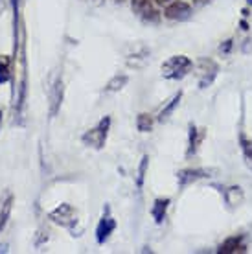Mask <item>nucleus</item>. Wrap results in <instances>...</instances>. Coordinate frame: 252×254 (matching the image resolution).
<instances>
[{
  "label": "nucleus",
  "instance_id": "nucleus-1",
  "mask_svg": "<svg viewBox=\"0 0 252 254\" xmlns=\"http://www.w3.org/2000/svg\"><path fill=\"white\" fill-rule=\"evenodd\" d=\"M48 219L59 225V227H63V229H68L72 236H81V229H77V223H79L77 212L74 210L72 204L61 203L57 208L48 212Z\"/></svg>",
  "mask_w": 252,
  "mask_h": 254
},
{
  "label": "nucleus",
  "instance_id": "nucleus-2",
  "mask_svg": "<svg viewBox=\"0 0 252 254\" xmlns=\"http://www.w3.org/2000/svg\"><path fill=\"white\" fill-rule=\"evenodd\" d=\"M111 124H113V118L111 116H103L98 124H96L92 129H88L87 133L81 136V142L85 144L87 147H92L96 151H100L105 147L107 144V136H109V131H111Z\"/></svg>",
  "mask_w": 252,
  "mask_h": 254
},
{
  "label": "nucleus",
  "instance_id": "nucleus-3",
  "mask_svg": "<svg viewBox=\"0 0 252 254\" xmlns=\"http://www.w3.org/2000/svg\"><path fill=\"white\" fill-rule=\"evenodd\" d=\"M193 68V61L186 56H171L168 61L162 63V76L166 79H183Z\"/></svg>",
  "mask_w": 252,
  "mask_h": 254
},
{
  "label": "nucleus",
  "instance_id": "nucleus-4",
  "mask_svg": "<svg viewBox=\"0 0 252 254\" xmlns=\"http://www.w3.org/2000/svg\"><path fill=\"white\" fill-rule=\"evenodd\" d=\"M197 76H199V89H208L219 74V64L214 59L201 58L197 61Z\"/></svg>",
  "mask_w": 252,
  "mask_h": 254
},
{
  "label": "nucleus",
  "instance_id": "nucleus-5",
  "mask_svg": "<svg viewBox=\"0 0 252 254\" xmlns=\"http://www.w3.org/2000/svg\"><path fill=\"white\" fill-rule=\"evenodd\" d=\"M217 170H206V168H188V170H181L177 173V183H179V188H186V186L193 185L201 179H210L214 177Z\"/></svg>",
  "mask_w": 252,
  "mask_h": 254
},
{
  "label": "nucleus",
  "instance_id": "nucleus-6",
  "mask_svg": "<svg viewBox=\"0 0 252 254\" xmlns=\"http://www.w3.org/2000/svg\"><path fill=\"white\" fill-rule=\"evenodd\" d=\"M114 230H116V221H114L113 214H111V206L105 204L103 206V216H101L100 223L96 227V242H98V245H103L107 242Z\"/></svg>",
  "mask_w": 252,
  "mask_h": 254
},
{
  "label": "nucleus",
  "instance_id": "nucleus-7",
  "mask_svg": "<svg viewBox=\"0 0 252 254\" xmlns=\"http://www.w3.org/2000/svg\"><path fill=\"white\" fill-rule=\"evenodd\" d=\"M132 4V11L138 15L144 22H149V24H157L160 20V13L155 6L153 0H131Z\"/></svg>",
  "mask_w": 252,
  "mask_h": 254
},
{
  "label": "nucleus",
  "instance_id": "nucleus-8",
  "mask_svg": "<svg viewBox=\"0 0 252 254\" xmlns=\"http://www.w3.org/2000/svg\"><path fill=\"white\" fill-rule=\"evenodd\" d=\"M191 15H193V9L189 6L188 2H184V0H173L170 2L164 9V17L170 20H179V22H184V20L191 19Z\"/></svg>",
  "mask_w": 252,
  "mask_h": 254
},
{
  "label": "nucleus",
  "instance_id": "nucleus-9",
  "mask_svg": "<svg viewBox=\"0 0 252 254\" xmlns=\"http://www.w3.org/2000/svg\"><path fill=\"white\" fill-rule=\"evenodd\" d=\"M217 253L221 254H236V253H247V243L243 236H230L221 243Z\"/></svg>",
  "mask_w": 252,
  "mask_h": 254
},
{
  "label": "nucleus",
  "instance_id": "nucleus-10",
  "mask_svg": "<svg viewBox=\"0 0 252 254\" xmlns=\"http://www.w3.org/2000/svg\"><path fill=\"white\" fill-rule=\"evenodd\" d=\"M63 96H64V85H63V77H57L54 87L50 90V116H54L59 113L61 109V103H63Z\"/></svg>",
  "mask_w": 252,
  "mask_h": 254
},
{
  "label": "nucleus",
  "instance_id": "nucleus-11",
  "mask_svg": "<svg viewBox=\"0 0 252 254\" xmlns=\"http://www.w3.org/2000/svg\"><path fill=\"white\" fill-rule=\"evenodd\" d=\"M149 54H151L149 48L140 46L134 54L127 56V66H131V68H144L145 64H147V61H149Z\"/></svg>",
  "mask_w": 252,
  "mask_h": 254
},
{
  "label": "nucleus",
  "instance_id": "nucleus-12",
  "mask_svg": "<svg viewBox=\"0 0 252 254\" xmlns=\"http://www.w3.org/2000/svg\"><path fill=\"white\" fill-rule=\"evenodd\" d=\"M170 203H171L170 197H166V199H162V197H160V199H155V203H153V206H151V216L157 225H162V223H164L166 212L170 208Z\"/></svg>",
  "mask_w": 252,
  "mask_h": 254
},
{
  "label": "nucleus",
  "instance_id": "nucleus-13",
  "mask_svg": "<svg viewBox=\"0 0 252 254\" xmlns=\"http://www.w3.org/2000/svg\"><path fill=\"white\" fill-rule=\"evenodd\" d=\"M223 197H225V201H227L228 208H236V206H240L243 203V199H245V193L241 190L240 186H230V188H225L223 190Z\"/></svg>",
  "mask_w": 252,
  "mask_h": 254
},
{
  "label": "nucleus",
  "instance_id": "nucleus-14",
  "mask_svg": "<svg viewBox=\"0 0 252 254\" xmlns=\"http://www.w3.org/2000/svg\"><path fill=\"white\" fill-rule=\"evenodd\" d=\"M204 134H199L195 124H189L188 126V149H186V157H193L197 153V147H199V142L202 140Z\"/></svg>",
  "mask_w": 252,
  "mask_h": 254
},
{
  "label": "nucleus",
  "instance_id": "nucleus-15",
  "mask_svg": "<svg viewBox=\"0 0 252 254\" xmlns=\"http://www.w3.org/2000/svg\"><path fill=\"white\" fill-rule=\"evenodd\" d=\"M11 208H13V193L7 191L6 195H4V199L0 201V230L6 227L9 214H11Z\"/></svg>",
  "mask_w": 252,
  "mask_h": 254
},
{
  "label": "nucleus",
  "instance_id": "nucleus-16",
  "mask_svg": "<svg viewBox=\"0 0 252 254\" xmlns=\"http://www.w3.org/2000/svg\"><path fill=\"white\" fill-rule=\"evenodd\" d=\"M13 64H15V61L9 56H0V85L11 81Z\"/></svg>",
  "mask_w": 252,
  "mask_h": 254
},
{
  "label": "nucleus",
  "instance_id": "nucleus-17",
  "mask_svg": "<svg viewBox=\"0 0 252 254\" xmlns=\"http://www.w3.org/2000/svg\"><path fill=\"white\" fill-rule=\"evenodd\" d=\"M181 100H183V90H179L173 98H171L170 102L166 103L164 109L160 111V115H158V122H166L168 118H170L173 113H175V109L179 107V103H181Z\"/></svg>",
  "mask_w": 252,
  "mask_h": 254
},
{
  "label": "nucleus",
  "instance_id": "nucleus-18",
  "mask_svg": "<svg viewBox=\"0 0 252 254\" xmlns=\"http://www.w3.org/2000/svg\"><path fill=\"white\" fill-rule=\"evenodd\" d=\"M127 83H129V76H126V74H116V76L111 77L109 83L105 85V92H120Z\"/></svg>",
  "mask_w": 252,
  "mask_h": 254
},
{
  "label": "nucleus",
  "instance_id": "nucleus-19",
  "mask_svg": "<svg viewBox=\"0 0 252 254\" xmlns=\"http://www.w3.org/2000/svg\"><path fill=\"white\" fill-rule=\"evenodd\" d=\"M240 146H241V151H243L245 164L249 166V170L252 172V140L247 138L243 133H240Z\"/></svg>",
  "mask_w": 252,
  "mask_h": 254
},
{
  "label": "nucleus",
  "instance_id": "nucleus-20",
  "mask_svg": "<svg viewBox=\"0 0 252 254\" xmlns=\"http://www.w3.org/2000/svg\"><path fill=\"white\" fill-rule=\"evenodd\" d=\"M147 166H149V157L144 155L142 160H140L138 164V172H136V179H134V183H136V188L142 190L144 188V181H145V173H147Z\"/></svg>",
  "mask_w": 252,
  "mask_h": 254
},
{
  "label": "nucleus",
  "instance_id": "nucleus-21",
  "mask_svg": "<svg viewBox=\"0 0 252 254\" xmlns=\"http://www.w3.org/2000/svg\"><path fill=\"white\" fill-rule=\"evenodd\" d=\"M136 127H138L140 133H149L153 129V116L147 113H140L136 118Z\"/></svg>",
  "mask_w": 252,
  "mask_h": 254
},
{
  "label": "nucleus",
  "instance_id": "nucleus-22",
  "mask_svg": "<svg viewBox=\"0 0 252 254\" xmlns=\"http://www.w3.org/2000/svg\"><path fill=\"white\" fill-rule=\"evenodd\" d=\"M230 48H232V39H228V41H225V45H221V52L223 54H228Z\"/></svg>",
  "mask_w": 252,
  "mask_h": 254
},
{
  "label": "nucleus",
  "instance_id": "nucleus-23",
  "mask_svg": "<svg viewBox=\"0 0 252 254\" xmlns=\"http://www.w3.org/2000/svg\"><path fill=\"white\" fill-rule=\"evenodd\" d=\"M252 50V41L251 39H247L245 45H243V52H251Z\"/></svg>",
  "mask_w": 252,
  "mask_h": 254
},
{
  "label": "nucleus",
  "instance_id": "nucleus-24",
  "mask_svg": "<svg viewBox=\"0 0 252 254\" xmlns=\"http://www.w3.org/2000/svg\"><path fill=\"white\" fill-rule=\"evenodd\" d=\"M85 2H88V4H94V6H100V4H103L105 0H85Z\"/></svg>",
  "mask_w": 252,
  "mask_h": 254
},
{
  "label": "nucleus",
  "instance_id": "nucleus-25",
  "mask_svg": "<svg viewBox=\"0 0 252 254\" xmlns=\"http://www.w3.org/2000/svg\"><path fill=\"white\" fill-rule=\"evenodd\" d=\"M241 28H243V30H249V24H247L245 20H241Z\"/></svg>",
  "mask_w": 252,
  "mask_h": 254
},
{
  "label": "nucleus",
  "instance_id": "nucleus-26",
  "mask_svg": "<svg viewBox=\"0 0 252 254\" xmlns=\"http://www.w3.org/2000/svg\"><path fill=\"white\" fill-rule=\"evenodd\" d=\"M155 4H166V2H170V0H153Z\"/></svg>",
  "mask_w": 252,
  "mask_h": 254
},
{
  "label": "nucleus",
  "instance_id": "nucleus-27",
  "mask_svg": "<svg viewBox=\"0 0 252 254\" xmlns=\"http://www.w3.org/2000/svg\"><path fill=\"white\" fill-rule=\"evenodd\" d=\"M0 126H2V111H0Z\"/></svg>",
  "mask_w": 252,
  "mask_h": 254
},
{
  "label": "nucleus",
  "instance_id": "nucleus-28",
  "mask_svg": "<svg viewBox=\"0 0 252 254\" xmlns=\"http://www.w3.org/2000/svg\"><path fill=\"white\" fill-rule=\"evenodd\" d=\"M247 4H249V6H252V0H247Z\"/></svg>",
  "mask_w": 252,
  "mask_h": 254
},
{
  "label": "nucleus",
  "instance_id": "nucleus-29",
  "mask_svg": "<svg viewBox=\"0 0 252 254\" xmlns=\"http://www.w3.org/2000/svg\"><path fill=\"white\" fill-rule=\"evenodd\" d=\"M2 251H6V249H4V247H2V245H0V253H2Z\"/></svg>",
  "mask_w": 252,
  "mask_h": 254
}]
</instances>
